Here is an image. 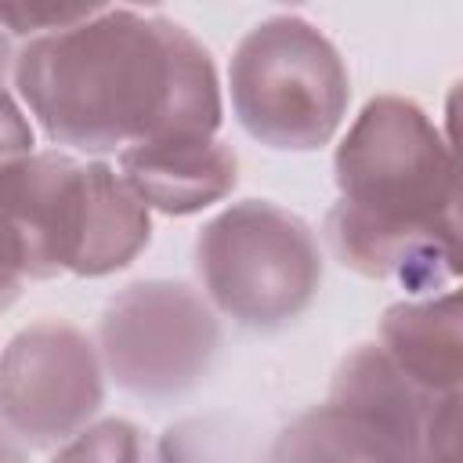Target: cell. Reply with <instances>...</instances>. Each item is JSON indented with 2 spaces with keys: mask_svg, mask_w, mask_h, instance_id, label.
Wrapping results in <instances>:
<instances>
[{
  "mask_svg": "<svg viewBox=\"0 0 463 463\" xmlns=\"http://www.w3.org/2000/svg\"><path fill=\"white\" fill-rule=\"evenodd\" d=\"M11 72L40 130L87 156L217 134L224 116L210 51L181 22L134 7H98L29 40Z\"/></svg>",
  "mask_w": 463,
  "mask_h": 463,
  "instance_id": "1",
  "label": "cell"
},
{
  "mask_svg": "<svg viewBox=\"0 0 463 463\" xmlns=\"http://www.w3.org/2000/svg\"><path fill=\"white\" fill-rule=\"evenodd\" d=\"M333 181L326 242L344 268L416 297L456 282V159L416 101L369 98L333 152Z\"/></svg>",
  "mask_w": 463,
  "mask_h": 463,
  "instance_id": "2",
  "label": "cell"
},
{
  "mask_svg": "<svg viewBox=\"0 0 463 463\" xmlns=\"http://www.w3.org/2000/svg\"><path fill=\"white\" fill-rule=\"evenodd\" d=\"M0 213L22 239L29 279H105L152 239V217L101 159L25 152L0 163Z\"/></svg>",
  "mask_w": 463,
  "mask_h": 463,
  "instance_id": "3",
  "label": "cell"
},
{
  "mask_svg": "<svg viewBox=\"0 0 463 463\" xmlns=\"http://www.w3.org/2000/svg\"><path fill=\"white\" fill-rule=\"evenodd\" d=\"M228 94L239 127L257 145L315 152L347 116L351 76L318 25L300 14H271L235 43Z\"/></svg>",
  "mask_w": 463,
  "mask_h": 463,
  "instance_id": "4",
  "label": "cell"
},
{
  "mask_svg": "<svg viewBox=\"0 0 463 463\" xmlns=\"http://www.w3.org/2000/svg\"><path fill=\"white\" fill-rule=\"evenodd\" d=\"M195 271L213 311L242 329L275 333L315 304L322 250L311 224L293 210L242 199L199 228Z\"/></svg>",
  "mask_w": 463,
  "mask_h": 463,
  "instance_id": "5",
  "label": "cell"
},
{
  "mask_svg": "<svg viewBox=\"0 0 463 463\" xmlns=\"http://www.w3.org/2000/svg\"><path fill=\"white\" fill-rule=\"evenodd\" d=\"M94 347L123 394L163 405L206 380L221 351V318L188 282L137 279L109 297Z\"/></svg>",
  "mask_w": 463,
  "mask_h": 463,
  "instance_id": "6",
  "label": "cell"
},
{
  "mask_svg": "<svg viewBox=\"0 0 463 463\" xmlns=\"http://www.w3.org/2000/svg\"><path fill=\"white\" fill-rule=\"evenodd\" d=\"M105 402L94 340L58 318L18 329L0 351V427L22 449H58Z\"/></svg>",
  "mask_w": 463,
  "mask_h": 463,
  "instance_id": "7",
  "label": "cell"
},
{
  "mask_svg": "<svg viewBox=\"0 0 463 463\" xmlns=\"http://www.w3.org/2000/svg\"><path fill=\"white\" fill-rule=\"evenodd\" d=\"M326 405L340 412L383 463H459V394L420 387L380 344H358L340 358Z\"/></svg>",
  "mask_w": 463,
  "mask_h": 463,
  "instance_id": "8",
  "label": "cell"
},
{
  "mask_svg": "<svg viewBox=\"0 0 463 463\" xmlns=\"http://www.w3.org/2000/svg\"><path fill=\"white\" fill-rule=\"evenodd\" d=\"M119 177L148 213L188 217L232 195L239 184V156L217 134L163 137L123 148Z\"/></svg>",
  "mask_w": 463,
  "mask_h": 463,
  "instance_id": "9",
  "label": "cell"
},
{
  "mask_svg": "<svg viewBox=\"0 0 463 463\" xmlns=\"http://www.w3.org/2000/svg\"><path fill=\"white\" fill-rule=\"evenodd\" d=\"M380 351L420 387L438 394H459V293L441 289L430 297L391 304L380 318Z\"/></svg>",
  "mask_w": 463,
  "mask_h": 463,
  "instance_id": "10",
  "label": "cell"
},
{
  "mask_svg": "<svg viewBox=\"0 0 463 463\" xmlns=\"http://www.w3.org/2000/svg\"><path fill=\"white\" fill-rule=\"evenodd\" d=\"M156 463H271V441L242 416H184L159 434Z\"/></svg>",
  "mask_w": 463,
  "mask_h": 463,
  "instance_id": "11",
  "label": "cell"
},
{
  "mask_svg": "<svg viewBox=\"0 0 463 463\" xmlns=\"http://www.w3.org/2000/svg\"><path fill=\"white\" fill-rule=\"evenodd\" d=\"M271 463H383L329 405H315L271 438Z\"/></svg>",
  "mask_w": 463,
  "mask_h": 463,
  "instance_id": "12",
  "label": "cell"
},
{
  "mask_svg": "<svg viewBox=\"0 0 463 463\" xmlns=\"http://www.w3.org/2000/svg\"><path fill=\"white\" fill-rule=\"evenodd\" d=\"M51 463H156V456L148 452V441L137 423L109 416L87 423L80 434L58 445Z\"/></svg>",
  "mask_w": 463,
  "mask_h": 463,
  "instance_id": "13",
  "label": "cell"
},
{
  "mask_svg": "<svg viewBox=\"0 0 463 463\" xmlns=\"http://www.w3.org/2000/svg\"><path fill=\"white\" fill-rule=\"evenodd\" d=\"M98 4H0V25L22 36H47L90 18Z\"/></svg>",
  "mask_w": 463,
  "mask_h": 463,
  "instance_id": "14",
  "label": "cell"
},
{
  "mask_svg": "<svg viewBox=\"0 0 463 463\" xmlns=\"http://www.w3.org/2000/svg\"><path fill=\"white\" fill-rule=\"evenodd\" d=\"M25 282H33V279H29V260H25L22 239L0 213V311H7L22 297Z\"/></svg>",
  "mask_w": 463,
  "mask_h": 463,
  "instance_id": "15",
  "label": "cell"
},
{
  "mask_svg": "<svg viewBox=\"0 0 463 463\" xmlns=\"http://www.w3.org/2000/svg\"><path fill=\"white\" fill-rule=\"evenodd\" d=\"M33 152V123L22 112V105L0 90V163Z\"/></svg>",
  "mask_w": 463,
  "mask_h": 463,
  "instance_id": "16",
  "label": "cell"
},
{
  "mask_svg": "<svg viewBox=\"0 0 463 463\" xmlns=\"http://www.w3.org/2000/svg\"><path fill=\"white\" fill-rule=\"evenodd\" d=\"M11 65H14V58H11V40H7V33H4V25H0V87H4V76H7Z\"/></svg>",
  "mask_w": 463,
  "mask_h": 463,
  "instance_id": "17",
  "label": "cell"
},
{
  "mask_svg": "<svg viewBox=\"0 0 463 463\" xmlns=\"http://www.w3.org/2000/svg\"><path fill=\"white\" fill-rule=\"evenodd\" d=\"M0 459H22V445L0 427Z\"/></svg>",
  "mask_w": 463,
  "mask_h": 463,
  "instance_id": "18",
  "label": "cell"
},
{
  "mask_svg": "<svg viewBox=\"0 0 463 463\" xmlns=\"http://www.w3.org/2000/svg\"><path fill=\"white\" fill-rule=\"evenodd\" d=\"M0 463H22V459H0Z\"/></svg>",
  "mask_w": 463,
  "mask_h": 463,
  "instance_id": "19",
  "label": "cell"
}]
</instances>
